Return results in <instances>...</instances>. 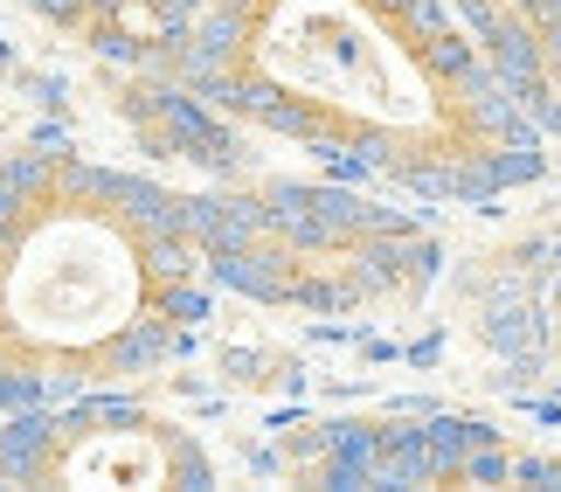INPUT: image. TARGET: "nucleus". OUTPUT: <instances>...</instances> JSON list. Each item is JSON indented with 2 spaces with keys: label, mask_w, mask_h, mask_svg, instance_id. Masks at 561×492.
<instances>
[{
  "label": "nucleus",
  "mask_w": 561,
  "mask_h": 492,
  "mask_svg": "<svg viewBox=\"0 0 561 492\" xmlns=\"http://www.w3.org/2000/svg\"><path fill=\"white\" fill-rule=\"evenodd\" d=\"M208 208L83 153H21L0 195V416L133 389L208 319Z\"/></svg>",
  "instance_id": "2"
},
{
  "label": "nucleus",
  "mask_w": 561,
  "mask_h": 492,
  "mask_svg": "<svg viewBox=\"0 0 561 492\" xmlns=\"http://www.w3.org/2000/svg\"><path fill=\"white\" fill-rule=\"evenodd\" d=\"M167 70L215 112L409 195L485 202L541 174L520 98L444 0H187Z\"/></svg>",
  "instance_id": "1"
},
{
  "label": "nucleus",
  "mask_w": 561,
  "mask_h": 492,
  "mask_svg": "<svg viewBox=\"0 0 561 492\" xmlns=\"http://www.w3.org/2000/svg\"><path fill=\"white\" fill-rule=\"evenodd\" d=\"M14 167H21V153H8V146H0V195H8V181H14Z\"/></svg>",
  "instance_id": "4"
},
{
  "label": "nucleus",
  "mask_w": 561,
  "mask_h": 492,
  "mask_svg": "<svg viewBox=\"0 0 561 492\" xmlns=\"http://www.w3.org/2000/svg\"><path fill=\"white\" fill-rule=\"evenodd\" d=\"M0 485H215V458L187 423L98 389L0 416Z\"/></svg>",
  "instance_id": "3"
}]
</instances>
